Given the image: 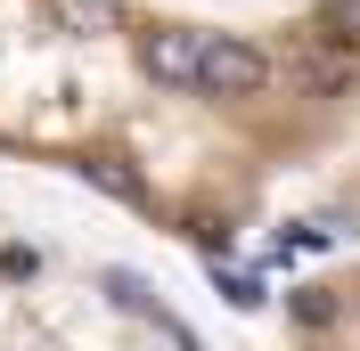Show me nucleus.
Returning a JSON list of instances; mask_svg holds the SVG:
<instances>
[{
  "label": "nucleus",
  "mask_w": 360,
  "mask_h": 351,
  "mask_svg": "<svg viewBox=\"0 0 360 351\" xmlns=\"http://www.w3.org/2000/svg\"><path fill=\"white\" fill-rule=\"evenodd\" d=\"M148 74L164 90H197V33H156L148 41Z\"/></svg>",
  "instance_id": "obj_2"
},
{
  "label": "nucleus",
  "mask_w": 360,
  "mask_h": 351,
  "mask_svg": "<svg viewBox=\"0 0 360 351\" xmlns=\"http://www.w3.org/2000/svg\"><path fill=\"white\" fill-rule=\"evenodd\" d=\"M66 25H115V0H58Z\"/></svg>",
  "instance_id": "obj_3"
},
{
  "label": "nucleus",
  "mask_w": 360,
  "mask_h": 351,
  "mask_svg": "<svg viewBox=\"0 0 360 351\" xmlns=\"http://www.w3.org/2000/svg\"><path fill=\"white\" fill-rule=\"evenodd\" d=\"M197 90H213V98H254V90H270V58L246 41H221V33H197Z\"/></svg>",
  "instance_id": "obj_1"
}]
</instances>
